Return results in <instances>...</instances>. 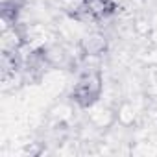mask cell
<instances>
[{
    "label": "cell",
    "mask_w": 157,
    "mask_h": 157,
    "mask_svg": "<svg viewBox=\"0 0 157 157\" xmlns=\"http://www.w3.org/2000/svg\"><path fill=\"white\" fill-rule=\"evenodd\" d=\"M100 94V76L98 74H87L83 80L74 89V98L82 105H89L96 96Z\"/></svg>",
    "instance_id": "cell-1"
},
{
    "label": "cell",
    "mask_w": 157,
    "mask_h": 157,
    "mask_svg": "<svg viewBox=\"0 0 157 157\" xmlns=\"http://www.w3.org/2000/svg\"><path fill=\"white\" fill-rule=\"evenodd\" d=\"M113 2L111 0H85V11L94 17V19H102L105 15H109L113 11Z\"/></svg>",
    "instance_id": "cell-2"
}]
</instances>
